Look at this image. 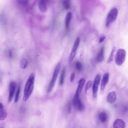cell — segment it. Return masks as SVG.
<instances>
[{"mask_svg":"<svg viewBox=\"0 0 128 128\" xmlns=\"http://www.w3.org/2000/svg\"><path fill=\"white\" fill-rule=\"evenodd\" d=\"M72 14L70 12H68L67 13L66 18H65V22H64V24H65V27L66 28V29H68L70 22H71V20L72 18Z\"/></svg>","mask_w":128,"mask_h":128,"instance_id":"5bb4252c","label":"cell"},{"mask_svg":"<svg viewBox=\"0 0 128 128\" xmlns=\"http://www.w3.org/2000/svg\"><path fill=\"white\" fill-rule=\"evenodd\" d=\"M116 50V48L114 47L113 48V49H112V52H111V54H110V57H109V58H108V64H110V63H111L113 61L114 58V52H115Z\"/></svg>","mask_w":128,"mask_h":128,"instance_id":"d6986e66","label":"cell"},{"mask_svg":"<svg viewBox=\"0 0 128 128\" xmlns=\"http://www.w3.org/2000/svg\"><path fill=\"white\" fill-rule=\"evenodd\" d=\"M126 58V52L122 48L118 50L115 56V62L118 66L122 65L125 61Z\"/></svg>","mask_w":128,"mask_h":128,"instance_id":"7a4b0ae2","label":"cell"},{"mask_svg":"<svg viewBox=\"0 0 128 128\" xmlns=\"http://www.w3.org/2000/svg\"><path fill=\"white\" fill-rule=\"evenodd\" d=\"M16 84L14 82H12L10 84L9 95H8V101L9 102H10L12 100V98H14V92L16 91Z\"/></svg>","mask_w":128,"mask_h":128,"instance_id":"52a82bcc","label":"cell"},{"mask_svg":"<svg viewBox=\"0 0 128 128\" xmlns=\"http://www.w3.org/2000/svg\"><path fill=\"white\" fill-rule=\"evenodd\" d=\"M60 62L56 65V66L54 70L52 80H51V81L48 85V92H50L52 91V90L53 88L54 87V84H56V82L57 80V78H58V73L60 72Z\"/></svg>","mask_w":128,"mask_h":128,"instance_id":"3957f363","label":"cell"},{"mask_svg":"<svg viewBox=\"0 0 128 128\" xmlns=\"http://www.w3.org/2000/svg\"><path fill=\"white\" fill-rule=\"evenodd\" d=\"M92 80H89V81H88V82H87V83L86 84V88H85V93H86V94L87 93L88 91L92 87Z\"/></svg>","mask_w":128,"mask_h":128,"instance_id":"cb8c5ba5","label":"cell"},{"mask_svg":"<svg viewBox=\"0 0 128 128\" xmlns=\"http://www.w3.org/2000/svg\"><path fill=\"white\" fill-rule=\"evenodd\" d=\"M99 119L102 123H104L106 122L108 119V116L106 112H102L99 114Z\"/></svg>","mask_w":128,"mask_h":128,"instance_id":"2e32d148","label":"cell"},{"mask_svg":"<svg viewBox=\"0 0 128 128\" xmlns=\"http://www.w3.org/2000/svg\"><path fill=\"white\" fill-rule=\"evenodd\" d=\"M35 77V74L32 72L30 74L28 79L27 80L24 90V94L23 97V100L24 102H26L28 100L33 92L34 89Z\"/></svg>","mask_w":128,"mask_h":128,"instance_id":"6da1fadb","label":"cell"},{"mask_svg":"<svg viewBox=\"0 0 128 128\" xmlns=\"http://www.w3.org/2000/svg\"><path fill=\"white\" fill-rule=\"evenodd\" d=\"M8 56L10 58H12V52L11 50L9 51V52H8Z\"/></svg>","mask_w":128,"mask_h":128,"instance_id":"f1b7e54d","label":"cell"},{"mask_svg":"<svg viewBox=\"0 0 128 128\" xmlns=\"http://www.w3.org/2000/svg\"><path fill=\"white\" fill-rule=\"evenodd\" d=\"M104 48L102 47L101 48L99 53L98 54L96 57V60L99 62H103L104 60Z\"/></svg>","mask_w":128,"mask_h":128,"instance_id":"9a60e30c","label":"cell"},{"mask_svg":"<svg viewBox=\"0 0 128 128\" xmlns=\"http://www.w3.org/2000/svg\"><path fill=\"white\" fill-rule=\"evenodd\" d=\"M118 14V10L116 8L111 10L108 15L106 20V26L108 27L110 24L115 22Z\"/></svg>","mask_w":128,"mask_h":128,"instance_id":"277c9868","label":"cell"},{"mask_svg":"<svg viewBox=\"0 0 128 128\" xmlns=\"http://www.w3.org/2000/svg\"><path fill=\"white\" fill-rule=\"evenodd\" d=\"M65 75H66V68H64L61 72V74L60 78V85H62L64 83Z\"/></svg>","mask_w":128,"mask_h":128,"instance_id":"ac0fdd59","label":"cell"},{"mask_svg":"<svg viewBox=\"0 0 128 128\" xmlns=\"http://www.w3.org/2000/svg\"><path fill=\"white\" fill-rule=\"evenodd\" d=\"M7 112L5 107L2 102H0V120H5L7 117Z\"/></svg>","mask_w":128,"mask_h":128,"instance_id":"8fae6325","label":"cell"},{"mask_svg":"<svg viewBox=\"0 0 128 128\" xmlns=\"http://www.w3.org/2000/svg\"><path fill=\"white\" fill-rule=\"evenodd\" d=\"M30 0H17L18 4L22 6H26Z\"/></svg>","mask_w":128,"mask_h":128,"instance_id":"ffe728a7","label":"cell"},{"mask_svg":"<svg viewBox=\"0 0 128 128\" xmlns=\"http://www.w3.org/2000/svg\"><path fill=\"white\" fill-rule=\"evenodd\" d=\"M63 6L66 10L70 9V0H64Z\"/></svg>","mask_w":128,"mask_h":128,"instance_id":"44dd1931","label":"cell"},{"mask_svg":"<svg viewBox=\"0 0 128 128\" xmlns=\"http://www.w3.org/2000/svg\"><path fill=\"white\" fill-rule=\"evenodd\" d=\"M50 0H38V8L42 12H46L47 10L48 4Z\"/></svg>","mask_w":128,"mask_h":128,"instance_id":"ba28073f","label":"cell"},{"mask_svg":"<svg viewBox=\"0 0 128 128\" xmlns=\"http://www.w3.org/2000/svg\"><path fill=\"white\" fill-rule=\"evenodd\" d=\"M117 99L116 94L115 92H110L106 98V101L110 104H114Z\"/></svg>","mask_w":128,"mask_h":128,"instance_id":"9c48e42d","label":"cell"},{"mask_svg":"<svg viewBox=\"0 0 128 128\" xmlns=\"http://www.w3.org/2000/svg\"><path fill=\"white\" fill-rule=\"evenodd\" d=\"M20 88L19 86L16 92V96H15V98H14V102H17L18 98H19V96H20Z\"/></svg>","mask_w":128,"mask_h":128,"instance_id":"d4e9b609","label":"cell"},{"mask_svg":"<svg viewBox=\"0 0 128 128\" xmlns=\"http://www.w3.org/2000/svg\"><path fill=\"white\" fill-rule=\"evenodd\" d=\"M74 78H75V74L74 72H73L72 74L70 77V81L71 82H73L74 81Z\"/></svg>","mask_w":128,"mask_h":128,"instance_id":"4316f807","label":"cell"},{"mask_svg":"<svg viewBox=\"0 0 128 128\" xmlns=\"http://www.w3.org/2000/svg\"><path fill=\"white\" fill-rule=\"evenodd\" d=\"M76 108H77V109H78L79 111H80V112L83 111L84 110V104H83L82 102V101H81V100H80V98L78 100Z\"/></svg>","mask_w":128,"mask_h":128,"instance_id":"7402d4cb","label":"cell"},{"mask_svg":"<svg viewBox=\"0 0 128 128\" xmlns=\"http://www.w3.org/2000/svg\"><path fill=\"white\" fill-rule=\"evenodd\" d=\"M79 99H80V94H78L77 92H76L75 93V95H74V97L73 102H72L74 106V108H76L77 104H78V101Z\"/></svg>","mask_w":128,"mask_h":128,"instance_id":"e0dca14e","label":"cell"},{"mask_svg":"<svg viewBox=\"0 0 128 128\" xmlns=\"http://www.w3.org/2000/svg\"><path fill=\"white\" fill-rule=\"evenodd\" d=\"M76 66L78 70L80 71L82 69V65L80 62H76Z\"/></svg>","mask_w":128,"mask_h":128,"instance_id":"484cf974","label":"cell"},{"mask_svg":"<svg viewBox=\"0 0 128 128\" xmlns=\"http://www.w3.org/2000/svg\"><path fill=\"white\" fill-rule=\"evenodd\" d=\"M20 67L22 69H26L28 66V61L26 58H23L20 64Z\"/></svg>","mask_w":128,"mask_h":128,"instance_id":"603a6c76","label":"cell"},{"mask_svg":"<svg viewBox=\"0 0 128 128\" xmlns=\"http://www.w3.org/2000/svg\"><path fill=\"white\" fill-rule=\"evenodd\" d=\"M109 76H110V74L108 73H106L104 74L102 77V82H101V84H100L101 91H103L104 90L106 84H108V82L109 80Z\"/></svg>","mask_w":128,"mask_h":128,"instance_id":"30bf717a","label":"cell"},{"mask_svg":"<svg viewBox=\"0 0 128 128\" xmlns=\"http://www.w3.org/2000/svg\"><path fill=\"white\" fill-rule=\"evenodd\" d=\"M80 44V38H77L76 40L74 42V45H73V46L72 48L71 52L70 53V56L68 58L69 62H72L74 58V57L76 55L77 50L78 49V48L79 47Z\"/></svg>","mask_w":128,"mask_h":128,"instance_id":"5b68a950","label":"cell"},{"mask_svg":"<svg viewBox=\"0 0 128 128\" xmlns=\"http://www.w3.org/2000/svg\"><path fill=\"white\" fill-rule=\"evenodd\" d=\"M100 74H97L95 78L94 83L92 84V96L94 98H96L97 96L98 86L100 83Z\"/></svg>","mask_w":128,"mask_h":128,"instance_id":"8992f818","label":"cell"},{"mask_svg":"<svg viewBox=\"0 0 128 128\" xmlns=\"http://www.w3.org/2000/svg\"><path fill=\"white\" fill-rule=\"evenodd\" d=\"M126 123L121 119H116L113 124V128H125Z\"/></svg>","mask_w":128,"mask_h":128,"instance_id":"7c38bea8","label":"cell"},{"mask_svg":"<svg viewBox=\"0 0 128 128\" xmlns=\"http://www.w3.org/2000/svg\"><path fill=\"white\" fill-rule=\"evenodd\" d=\"M106 36H101V37L100 38V40H99L100 43L102 42L104 40L106 39Z\"/></svg>","mask_w":128,"mask_h":128,"instance_id":"83f0119b","label":"cell"},{"mask_svg":"<svg viewBox=\"0 0 128 128\" xmlns=\"http://www.w3.org/2000/svg\"><path fill=\"white\" fill-rule=\"evenodd\" d=\"M70 110H71V106H70V104H68V113L70 112Z\"/></svg>","mask_w":128,"mask_h":128,"instance_id":"f546056e","label":"cell"},{"mask_svg":"<svg viewBox=\"0 0 128 128\" xmlns=\"http://www.w3.org/2000/svg\"><path fill=\"white\" fill-rule=\"evenodd\" d=\"M86 82V80L84 78H82L78 82V86L76 88V92L78 93V94H80L82 92V90L84 88V86Z\"/></svg>","mask_w":128,"mask_h":128,"instance_id":"4fadbf2b","label":"cell"}]
</instances>
